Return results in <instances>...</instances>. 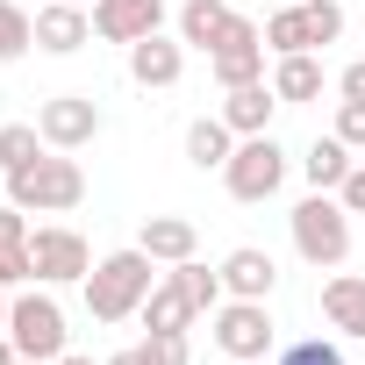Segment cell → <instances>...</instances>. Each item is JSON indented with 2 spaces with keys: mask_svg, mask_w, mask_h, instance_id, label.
Returning <instances> with one entry per match:
<instances>
[{
  "mask_svg": "<svg viewBox=\"0 0 365 365\" xmlns=\"http://www.w3.org/2000/svg\"><path fill=\"white\" fill-rule=\"evenodd\" d=\"M150 272H158V258H150L143 244L93 258V272L79 279V287H86V315H93V322H129V315H143V301H150V287H158Z\"/></svg>",
  "mask_w": 365,
  "mask_h": 365,
  "instance_id": "1",
  "label": "cell"
},
{
  "mask_svg": "<svg viewBox=\"0 0 365 365\" xmlns=\"http://www.w3.org/2000/svg\"><path fill=\"white\" fill-rule=\"evenodd\" d=\"M8 201H15L22 215H65V208L86 201V172H79L72 150H43L36 165L8 172Z\"/></svg>",
  "mask_w": 365,
  "mask_h": 365,
  "instance_id": "2",
  "label": "cell"
},
{
  "mask_svg": "<svg viewBox=\"0 0 365 365\" xmlns=\"http://www.w3.org/2000/svg\"><path fill=\"white\" fill-rule=\"evenodd\" d=\"M287 222H294V251H301L315 272H336V265L351 258V208H344L336 194H308Z\"/></svg>",
  "mask_w": 365,
  "mask_h": 365,
  "instance_id": "3",
  "label": "cell"
},
{
  "mask_svg": "<svg viewBox=\"0 0 365 365\" xmlns=\"http://www.w3.org/2000/svg\"><path fill=\"white\" fill-rule=\"evenodd\" d=\"M8 336H15V351L22 358H65V344H72V329H65V308H58V294L36 279V287H15V301H8Z\"/></svg>",
  "mask_w": 365,
  "mask_h": 365,
  "instance_id": "4",
  "label": "cell"
},
{
  "mask_svg": "<svg viewBox=\"0 0 365 365\" xmlns=\"http://www.w3.org/2000/svg\"><path fill=\"white\" fill-rule=\"evenodd\" d=\"M208 322H215L208 336H215L222 358H272V351H279V322H272L265 301H237V294H230Z\"/></svg>",
  "mask_w": 365,
  "mask_h": 365,
  "instance_id": "5",
  "label": "cell"
},
{
  "mask_svg": "<svg viewBox=\"0 0 365 365\" xmlns=\"http://www.w3.org/2000/svg\"><path fill=\"white\" fill-rule=\"evenodd\" d=\"M222 179H230L237 201H272V194L287 187V150H279V136H272V129H265V136H237V158L222 165Z\"/></svg>",
  "mask_w": 365,
  "mask_h": 365,
  "instance_id": "6",
  "label": "cell"
},
{
  "mask_svg": "<svg viewBox=\"0 0 365 365\" xmlns=\"http://www.w3.org/2000/svg\"><path fill=\"white\" fill-rule=\"evenodd\" d=\"M29 265H36L43 287H72V279L93 272V244L72 222H43V230H29Z\"/></svg>",
  "mask_w": 365,
  "mask_h": 365,
  "instance_id": "7",
  "label": "cell"
},
{
  "mask_svg": "<svg viewBox=\"0 0 365 365\" xmlns=\"http://www.w3.org/2000/svg\"><path fill=\"white\" fill-rule=\"evenodd\" d=\"M36 129H43V143H51V150H86V143L108 129V115H101V101H93V93H58V101H43V108H36Z\"/></svg>",
  "mask_w": 365,
  "mask_h": 365,
  "instance_id": "8",
  "label": "cell"
},
{
  "mask_svg": "<svg viewBox=\"0 0 365 365\" xmlns=\"http://www.w3.org/2000/svg\"><path fill=\"white\" fill-rule=\"evenodd\" d=\"M265 58H272V51H265V29H258L251 15H237V29H230V36L208 51V72H215V86L230 93V86H251V79H265Z\"/></svg>",
  "mask_w": 365,
  "mask_h": 365,
  "instance_id": "9",
  "label": "cell"
},
{
  "mask_svg": "<svg viewBox=\"0 0 365 365\" xmlns=\"http://www.w3.org/2000/svg\"><path fill=\"white\" fill-rule=\"evenodd\" d=\"M165 22V0H93V36L101 43H143Z\"/></svg>",
  "mask_w": 365,
  "mask_h": 365,
  "instance_id": "10",
  "label": "cell"
},
{
  "mask_svg": "<svg viewBox=\"0 0 365 365\" xmlns=\"http://www.w3.org/2000/svg\"><path fill=\"white\" fill-rule=\"evenodd\" d=\"M93 43V8H72V0H51V8H36V51L51 58H72Z\"/></svg>",
  "mask_w": 365,
  "mask_h": 365,
  "instance_id": "11",
  "label": "cell"
},
{
  "mask_svg": "<svg viewBox=\"0 0 365 365\" xmlns=\"http://www.w3.org/2000/svg\"><path fill=\"white\" fill-rule=\"evenodd\" d=\"M179 72H187V43L179 36H143V43H129V79L136 86H179Z\"/></svg>",
  "mask_w": 365,
  "mask_h": 365,
  "instance_id": "12",
  "label": "cell"
},
{
  "mask_svg": "<svg viewBox=\"0 0 365 365\" xmlns=\"http://www.w3.org/2000/svg\"><path fill=\"white\" fill-rule=\"evenodd\" d=\"M222 287H230L237 301H272V287H279V265H272V251H258V244H237V251L222 258Z\"/></svg>",
  "mask_w": 365,
  "mask_h": 365,
  "instance_id": "13",
  "label": "cell"
},
{
  "mask_svg": "<svg viewBox=\"0 0 365 365\" xmlns=\"http://www.w3.org/2000/svg\"><path fill=\"white\" fill-rule=\"evenodd\" d=\"M272 108H279L272 79H251V86H230V93H222V122H230L237 136H265V129H272Z\"/></svg>",
  "mask_w": 365,
  "mask_h": 365,
  "instance_id": "14",
  "label": "cell"
},
{
  "mask_svg": "<svg viewBox=\"0 0 365 365\" xmlns=\"http://www.w3.org/2000/svg\"><path fill=\"white\" fill-rule=\"evenodd\" d=\"M322 322H329L336 336H365V272L322 279Z\"/></svg>",
  "mask_w": 365,
  "mask_h": 365,
  "instance_id": "15",
  "label": "cell"
},
{
  "mask_svg": "<svg viewBox=\"0 0 365 365\" xmlns=\"http://www.w3.org/2000/svg\"><path fill=\"white\" fill-rule=\"evenodd\" d=\"M136 244H143L158 265H179V258H194V251H201V230H194L187 215H143Z\"/></svg>",
  "mask_w": 365,
  "mask_h": 365,
  "instance_id": "16",
  "label": "cell"
},
{
  "mask_svg": "<svg viewBox=\"0 0 365 365\" xmlns=\"http://www.w3.org/2000/svg\"><path fill=\"white\" fill-rule=\"evenodd\" d=\"M230 29H237L230 0H187V8H179V43H187V51H215Z\"/></svg>",
  "mask_w": 365,
  "mask_h": 365,
  "instance_id": "17",
  "label": "cell"
},
{
  "mask_svg": "<svg viewBox=\"0 0 365 365\" xmlns=\"http://www.w3.org/2000/svg\"><path fill=\"white\" fill-rule=\"evenodd\" d=\"M36 279V265H29V215L8 201V208H0V287H29Z\"/></svg>",
  "mask_w": 365,
  "mask_h": 365,
  "instance_id": "18",
  "label": "cell"
},
{
  "mask_svg": "<svg viewBox=\"0 0 365 365\" xmlns=\"http://www.w3.org/2000/svg\"><path fill=\"white\" fill-rule=\"evenodd\" d=\"M230 158H237V129H230L222 115H201V122L187 129V165H194V172H222Z\"/></svg>",
  "mask_w": 365,
  "mask_h": 365,
  "instance_id": "19",
  "label": "cell"
},
{
  "mask_svg": "<svg viewBox=\"0 0 365 365\" xmlns=\"http://www.w3.org/2000/svg\"><path fill=\"white\" fill-rule=\"evenodd\" d=\"M351 165H358V158H351L344 136H315L308 158H301V172H308V187H315V194H336L344 179H351Z\"/></svg>",
  "mask_w": 365,
  "mask_h": 365,
  "instance_id": "20",
  "label": "cell"
},
{
  "mask_svg": "<svg viewBox=\"0 0 365 365\" xmlns=\"http://www.w3.org/2000/svg\"><path fill=\"white\" fill-rule=\"evenodd\" d=\"M272 93H279V108H301V101H315V93H322V65H315V51L272 58Z\"/></svg>",
  "mask_w": 365,
  "mask_h": 365,
  "instance_id": "21",
  "label": "cell"
},
{
  "mask_svg": "<svg viewBox=\"0 0 365 365\" xmlns=\"http://www.w3.org/2000/svg\"><path fill=\"white\" fill-rule=\"evenodd\" d=\"M194 315H201V308L187 301V287H179L172 272H165V279L150 287V301H143V329H194Z\"/></svg>",
  "mask_w": 365,
  "mask_h": 365,
  "instance_id": "22",
  "label": "cell"
},
{
  "mask_svg": "<svg viewBox=\"0 0 365 365\" xmlns=\"http://www.w3.org/2000/svg\"><path fill=\"white\" fill-rule=\"evenodd\" d=\"M265 51H272V58L315 51V43H308V15H301V0H294V8H272V15H265Z\"/></svg>",
  "mask_w": 365,
  "mask_h": 365,
  "instance_id": "23",
  "label": "cell"
},
{
  "mask_svg": "<svg viewBox=\"0 0 365 365\" xmlns=\"http://www.w3.org/2000/svg\"><path fill=\"white\" fill-rule=\"evenodd\" d=\"M51 143H43V129L36 122H8L0 129V172H22V165H36Z\"/></svg>",
  "mask_w": 365,
  "mask_h": 365,
  "instance_id": "24",
  "label": "cell"
},
{
  "mask_svg": "<svg viewBox=\"0 0 365 365\" xmlns=\"http://www.w3.org/2000/svg\"><path fill=\"white\" fill-rule=\"evenodd\" d=\"M22 51H36V15L15 8V0H0V65L22 58Z\"/></svg>",
  "mask_w": 365,
  "mask_h": 365,
  "instance_id": "25",
  "label": "cell"
},
{
  "mask_svg": "<svg viewBox=\"0 0 365 365\" xmlns=\"http://www.w3.org/2000/svg\"><path fill=\"white\" fill-rule=\"evenodd\" d=\"M272 365H344V351H336V336H301V344H279Z\"/></svg>",
  "mask_w": 365,
  "mask_h": 365,
  "instance_id": "26",
  "label": "cell"
},
{
  "mask_svg": "<svg viewBox=\"0 0 365 365\" xmlns=\"http://www.w3.org/2000/svg\"><path fill=\"white\" fill-rule=\"evenodd\" d=\"M301 15H308V43L315 51L344 36V8H336V0H301Z\"/></svg>",
  "mask_w": 365,
  "mask_h": 365,
  "instance_id": "27",
  "label": "cell"
},
{
  "mask_svg": "<svg viewBox=\"0 0 365 365\" xmlns=\"http://www.w3.org/2000/svg\"><path fill=\"white\" fill-rule=\"evenodd\" d=\"M143 358L150 365H194V344H187V329H150L143 336Z\"/></svg>",
  "mask_w": 365,
  "mask_h": 365,
  "instance_id": "28",
  "label": "cell"
},
{
  "mask_svg": "<svg viewBox=\"0 0 365 365\" xmlns=\"http://www.w3.org/2000/svg\"><path fill=\"white\" fill-rule=\"evenodd\" d=\"M329 136H344L351 150H365V101H336V129Z\"/></svg>",
  "mask_w": 365,
  "mask_h": 365,
  "instance_id": "29",
  "label": "cell"
},
{
  "mask_svg": "<svg viewBox=\"0 0 365 365\" xmlns=\"http://www.w3.org/2000/svg\"><path fill=\"white\" fill-rule=\"evenodd\" d=\"M336 201H344L351 215H365V158L351 165V179H344V187H336Z\"/></svg>",
  "mask_w": 365,
  "mask_h": 365,
  "instance_id": "30",
  "label": "cell"
},
{
  "mask_svg": "<svg viewBox=\"0 0 365 365\" xmlns=\"http://www.w3.org/2000/svg\"><path fill=\"white\" fill-rule=\"evenodd\" d=\"M336 86H344V101H365V58H358V65H344V79H336Z\"/></svg>",
  "mask_w": 365,
  "mask_h": 365,
  "instance_id": "31",
  "label": "cell"
},
{
  "mask_svg": "<svg viewBox=\"0 0 365 365\" xmlns=\"http://www.w3.org/2000/svg\"><path fill=\"white\" fill-rule=\"evenodd\" d=\"M108 365H150V358H143V344H136V351H115Z\"/></svg>",
  "mask_w": 365,
  "mask_h": 365,
  "instance_id": "32",
  "label": "cell"
},
{
  "mask_svg": "<svg viewBox=\"0 0 365 365\" xmlns=\"http://www.w3.org/2000/svg\"><path fill=\"white\" fill-rule=\"evenodd\" d=\"M15 358H22V351H15V336H8V329H0V365H15Z\"/></svg>",
  "mask_w": 365,
  "mask_h": 365,
  "instance_id": "33",
  "label": "cell"
},
{
  "mask_svg": "<svg viewBox=\"0 0 365 365\" xmlns=\"http://www.w3.org/2000/svg\"><path fill=\"white\" fill-rule=\"evenodd\" d=\"M8 301H15V294H8V287H0V329H8Z\"/></svg>",
  "mask_w": 365,
  "mask_h": 365,
  "instance_id": "34",
  "label": "cell"
},
{
  "mask_svg": "<svg viewBox=\"0 0 365 365\" xmlns=\"http://www.w3.org/2000/svg\"><path fill=\"white\" fill-rule=\"evenodd\" d=\"M58 365H93V358H79V351H65V358H58Z\"/></svg>",
  "mask_w": 365,
  "mask_h": 365,
  "instance_id": "35",
  "label": "cell"
},
{
  "mask_svg": "<svg viewBox=\"0 0 365 365\" xmlns=\"http://www.w3.org/2000/svg\"><path fill=\"white\" fill-rule=\"evenodd\" d=\"M222 365H265V358H222Z\"/></svg>",
  "mask_w": 365,
  "mask_h": 365,
  "instance_id": "36",
  "label": "cell"
},
{
  "mask_svg": "<svg viewBox=\"0 0 365 365\" xmlns=\"http://www.w3.org/2000/svg\"><path fill=\"white\" fill-rule=\"evenodd\" d=\"M15 365H51V358H15Z\"/></svg>",
  "mask_w": 365,
  "mask_h": 365,
  "instance_id": "37",
  "label": "cell"
},
{
  "mask_svg": "<svg viewBox=\"0 0 365 365\" xmlns=\"http://www.w3.org/2000/svg\"><path fill=\"white\" fill-rule=\"evenodd\" d=\"M72 8H93V0H72Z\"/></svg>",
  "mask_w": 365,
  "mask_h": 365,
  "instance_id": "38",
  "label": "cell"
},
{
  "mask_svg": "<svg viewBox=\"0 0 365 365\" xmlns=\"http://www.w3.org/2000/svg\"><path fill=\"white\" fill-rule=\"evenodd\" d=\"M279 8H294V0H279Z\"/></svg>",
  "mask_w": 365,
  "mask_h": 365,
  "instance_id": "39",
  "label": "cell"
}]
</instances>
